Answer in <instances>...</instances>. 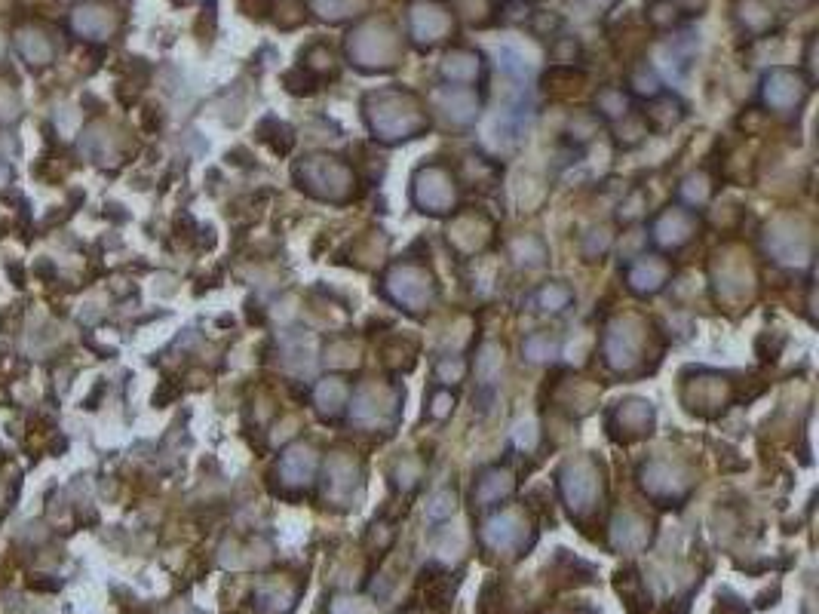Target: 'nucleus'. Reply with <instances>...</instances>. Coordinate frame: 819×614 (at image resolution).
<instances>
[{
    "label": "nucleus",
    "instance_id": "1",
    "mask_svg": "<svg viewBox=\"0 0 819 614\" xmlns=\"http://www.w3.org/2000/svg\"><path fill=\"white\" fill-rule=\"evenodd\" d=\"M71 25L83 37H108L114 31V19L105 10H99V7H80V10H74Z\"/></svg>",
    "mask_w": 819,
    "mask_h": 614
},
{
    "label": "nucleus",
    "instance_id": "2",
    "mask_svg": "<svg viewBox=\"0 0 819 614\" xmlns=\"http://www.w3.org/2000/svg\"><path fill=\"white\" fill-rule=\"evenodd\" d=\"M19 53L25 56V62H31L34 68H40V65H50L53 62V43L43 37L40 31L28 28V31H19Z\"/></svg>",
    "mask_w": 819,
    "mask_h": 614
}]
</instances>
